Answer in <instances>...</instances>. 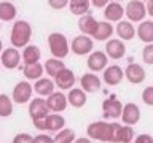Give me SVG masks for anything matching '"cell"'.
<instances>
[{
	"label": "cell",
	"mask_w": 153,
	"mask_h": 143,
	"mask_svg": "<svg viewBox=\"0 0 153 143\" xmlns=\"http://www.w3.org/2000/svg\"><path fill=\"white\" fill-rule=\"evenodd\" d=\"M32 37V27L27 21H16L13 24L10 41L14 48H24L29 45Z\"/></svg>",
	"instance_id": "obj_1"
},
{
	"label": "cell",
	"mask_w": 153,
	"mask_h": 143,
	"mask_svg": "<svg viewBox=\"0 0 153 143\" xmlns=\"http://www.w3.org/2000/svg\"><path fill=\"white\" fill-rule=\"evenodd\" d=\"M48 46H50L53 57H57V59H64L69 54V49H70L65 35H62L59 32H54V33L48 35Z\"/></svg>",
	"instance_id": "obj_2"
},
{
	"label": "cell",
	"mask_w": 153,
	"mask_h": 143,
	"mask_svg": "<svg viewBox=\"0 0 153 143\" xmlns=\"http://www.w3.org/2000/svg\"><path fill=\"white\" fill-rule=\"evenodd\" d=\"M93 48H94V43H93V38L89 35H78L75 37L70 43V49L74 54L76 56H85V54H89L93 52Z\"/></svg>",
	"instance_id": "obj_3"
},
{
	"label": "cell",
	"mask_w": 153,
	"mask_h": 143,
	"mask_svg": "<svg viewBox=\"0 0 153 143\" xmlns=\"http://www.w3.org/2000/svg\"><path fill=\"white\" fill-rule=\"evenodd\" d=\"M123 107L124 105H121V102L115 97V95H112L110 99H105L102 102V111H104V118L107 119H117L121 116L123 113Z\"/></svg>",
	"instance_id": "obj_4"
},
{
	"label": "cell",
	"mask_w": 153,
	"mask_h": 143,
	"mask_svg": "<svg viewBox=\"0 0 153 143\" xmlns=\"http://www.w3.org/2000/svg\"><path fill=\"white\" fill-rule=\"evenodd\" d=\"M51 110L48 108L46 99H32L30 103H29V114H30L32 121L35 119H45L48 114H50Z\"/></svg>",
	"instance_id": "obj_5"
},
{
	"label": "cell",
	"mask_w": 153,
	"mask_h": 143,
	"mask_svg": "<svg viewBox=\"0 0 153 143\" xmlns=\"http://www.w3.org/2000/svg\"><path fill=\"white\" fill-rule=\"evenodd\" d=\"M124 10H126V16L129 18V21L134 22H142L147 14V7L142 3V0H132Z\"/></svg>",
	"instance_id": "obj_6"
},
{
	"label": "cell",
	"mask_w": 153,
	"mask_h": 143,
	"mask_svg": "<svg viewBox=\"0 0 153 143\" xmlns=\"http://www.w3.org/2000/svg\"><path fill=\"white\" fill-rule=\"evenodd\" d=\"M21 59H22V56L19 54V51L13 46V48H7V49H3V51H2V57H0V62H2V65L5 67V69L13 70V69H16V67L19 65Z\"/></svg>",
	"instance_id": "obj_7"
},
{
	"label": "cell",
	"mask_w": 153,
	"mask_h": 143,
	"mask_svg": "<svg viewBox=\"0 0 153 143\" xmlns=\"http://www.w3.org/2000/svg\"><path fill=\"white\" fill-rule=\"evenodd\" d=\"M32 99V86L27 81H19L13 89V102L27 103Z\"/></svg>",
	"instance_id": "obj_8"
},
{
	"label": "cell",
	"mask_w": 153,
	"mask_h": 143,
	"mask_svg": "<svg viewBox=\"0 0 153 143\" xmlns=\"http://www.w3.org/2000/svg\"><path fill=\"white\" fill-rule=\"evenodd\" d=\"M108 62V56L105 51H94L88 57V69L91 72H102L105 70Z\"/></svg>",
	"instance_id": "obj_9"
},
{
	"label": "cell",
	"mask_w": 153,
	"mask_h": 143,
	"mask_svg": "<svg viewBox=\"0 0 153 143\" xmlns=\"http://www.w3.org/2000/svg\"><path fill=\"white\" fill-rule=\"evenodd\" d=\"M46 103H48V108H50L53 113H59V111H64L67 108L69 99H67V95H64L62 92H53L46 97Z\"/></svg>",
	"instance_id": "obj_10"
},
{
	"label": "cell",
	"mask_w": 153,
	"mask_h": 143,
	"mask_svg": "<svg viewBox=\"0 0 153 143\" xmlns=\"http://www.w3.org/2000/svg\"><path fill=\"white\" fill-rule=\"evenodd\" d=\"M105 52L110 59H121V57L126 54V46L121 38H113V40H108L107 45H105Z\"/></svg>",
	"instance_id": "obj_11"
},
{
	"label": "cell",
	"mask_w": 153,
	"mask_h": 143,
	"mask_svg": "<svg viewBox=\"0 0 153 143\" xmlns=\"http://www.w3.org/2000/svg\"><path fill=\"white\" fill-rule=\"evenodd\" d=\"M124 78V70L120 65H108L104 70V81L108 86H117Z\"/></svg>",
	"instance_id": "obj_12"
},
{
	"label": "cell",
	"mask_w": 153,
	"mask_h": 143,
	"mask_svg": "<svg viewBox=\"0 0 153 143\" xmlns=\"http://www.w3.org/2000/svg\"><path fill=\"white\" fill-rule=\"evenodd\" d=\"M121 119H123L124 124H128V126H134V124H137L139 119H140V108H139L136 103H132V102L126 103L123 107Z\"/></svg>",
	"instance_id": "obj_13"
},
{
	"label": "cell",
	"mask_w": 153,
	"mask_h": 143,
	"mask_svg": "<svg viewBox=\"0 0 153 143\" xmlns=\"http://www.w3.org/2000/svg\"><path fill=\"white\" fill-rule=\"evenodd\" d=\"M124 76L128 78L129 83L132 84H140L143 80H145V70H143V67L140 64H136V62H131L126 70H124Z\"/></svg>",
	"instance_id": "obj_14"
},
{
	"label": "cell",
	"mask_w": 153,
	"mask_h": 143,
	"mask_svg": "<svg viewBox=\"0 0 153 143\" xmlns=\"http://www.w3.org/2000/svg\"><path fill=\"white\" fill-rule=\"evenodd\" d=\"M54 83L59 89H72V86L75 84V73L65 67L54 76Z\"/></svg>",
	"instance_id": "obj_15"
},
{
	"label": "cell",
	"mask_w": 153,
	"mask_h": 143,
	"mask_svg": "<svg viewBox=\"0 0 153 143\" xmlns=\"http://www.w3.org/2000/svg\"><path fill=\"white\" fill-rule=\"evenodd\" d=\"M107 127H108V122H105V121H94V122H91L89 126H88L86 133H88V137L93 138V140L105 142Z\"/></svg>",
	"instance_id": "obj_16"
},
{
	"label": "cell",
	"mask_w": 153,
	"mask_h": 143,
	"mask_svg": "<svg viewBox=\"0 0 153 143\" xmlns=\"http://www.w3.org/2000/svg\"><path fill=\"white\" fill-rule=\"evenodd\" d=\"M124 13H126V10H124L118 2L108 3L107 7H105V10H104V16H105V19H107L108 22H118V21H121V18H123Z\"/></svg>",
	"instance_id": "obj_17"
},
{
	"label": "cell",
	"mask_w": 153,
	"mask_h": 143,
	"mask_svg": "<svg viewBox=\"0 0 153 143\" xmlns=\"http://www.w3.org/2000/svg\"><path fill=\"white\" fill-rule=\"evenodd\" d=\"M86 91L81 89V88H72L69 89V95H67V99H69V103L72 105L74 108H81L86 105V100H88V97H86Z\"/></svg>",
	"instance_id": "obj_18"
},
{
	"label": "cell",
	"mask_w": 153,
	"mask_h": 143,
	"mask_svg": "<svg viewBox=\"0 0 153 143\" xmlns=\"http://www.w3.org/2000/svg\"><path fill=\"white\" fill-rule=\"evenodd\" d=\"M54 86L56 83L50 78H40L35 81V84H33V91L40 95V97H48L50 94L54 92Z\"/></svg>",
	"instance_id": "obj_19"
},
{
	"label": "cell",
	"mask_w": 153,
	"mask_h": 143,
	"mask_svg": "<svg viewBox=\"0 0 153 143\" xmlns=\"http://www.w3.org/2000/svg\"><path fill=\"white\" fill-rule=\"evenodd\" d=\"M80 84L86 92H96L100 89V78L94 73H85L80 80Z\"/></svg>",
	"instance_id": "obj_20"
},
{
	"label": "cell",
	"mask_w": 153,
	"mask_h": 143,
	"mask_svg": "<svg viewBox=\"0 0 153 143\" xmlns=\"http://www.w3.org/2000/svg\"><path fill=\"white\" fill-rule=\"evenodd\" d=\"M97 24H99V21H96L91 14H83V16H80V19H78V29H80L81 33H85V35H93L96 32Z\"/></svg>",
	"instance_id": "obj_21"
},
{
	"label": "cell",
	"mask_w": 153,
	"mask_h": 143,
	"mask_svg": "<svg viewBox=\"0 0 153 143\" xmlns=\"http://www.w3.org/2000/svg\"><path fill=\"white\" fill-rule=\"evenodd\" d=\"M65 127V119L59 113H50L46 116V130L50 132H59Z\"/></svg>",
	"instance_id": "obj_22"
},
{
	"label": "cell",
	"mask_w": 153,
	"mask_h": 143,
	"mask_svg": "<svg viewBox=\"0 0 153 143\" xmlns=\"http://www.w3.org/2000/svg\"><path fill=\"white\" fill-rule=\"evenodd\" d=\"M137 37L143 43H153V21H142L139 24Z\"/></svg>",
	"instance_id": "obj_23"
},
{
	"label": "cell",
	"mask_w": 153,
	"mask_h": 143,
	"mask_svg": "<svg viewBox=\"0 0 153 143\" xmlns=\"http://www.w3.org/2000/svg\"><path fill=\"white\" fill-rule=\"evenodd\" d=\"M117 33L121 40H132L134 35H137V30L129 21H120L117 26Z\"/></svg>",
	"instance_id": "obj_24"
},
{
	"label": "cell",
	"mask_w": 153,
	"mask_h": 143,
	"mask_svg": "<svg viewBox=\"0 0 153 143\" xmlns=\"http://www.w3.org/2000/svg\"><path fill=\"white\" fill-rule=\"evenodd\" d=\"M113 33V27L110 22H99L97 27H96V32L93 33V38L97 41H105L112 37Z\"/></svg>",
	"instance_id": "obj_25"
},
{
	"label": "cell",
	"mask_w": 153,
	"mask_h": 143,
	"mask_svg": "<svg viewBox=\"0 0 153 143\" xmlns=\"http://www.w3.org/2000/svg\"><path fill=\"white\" fill-rule=\"evenodd\" d=\"M91 7V0H70L69 2V10L72 14H76V16H83V14H88Z\"/></svg>",
	"instance_id": "obj_26"
},
{
	"label": "cell",
	"mask_w": 153,
	"mask_h": 143,
	"mask_svg": "<svg viewBox=\"0 0 153 143\" xmlns=\"http://www.w3.org/2000/svg\"><path fill=\"white\" fill-rule=\"evenodd\" d=\"M43 72H45V67H43L40 62H35V64H26L24 65V76L27 80H40Z\"/></svg>",
	"instance_id": "obj_27"
},
{
	"label": "cell",
	"mask_w": 153,
	"mask_h": 143,
	"mask_svg": "<svg viewBox=\"0 0 153 143\" xmlns=\"http://www.w3.org/2000/svg\"><path fill=\"white\" fill-rule=\"evenodd\" d=\"M42 52L38 49V46L35 45H27L22 51V60L24 64H35V62L40 60Z\"/></svg>",
	"instance_id": "obj_28"
},
{
	"label": "cell",
	"mask_w": 153,
	"mask_h": 143,
	"mask_svg": "<svg viewBox=\"0 0 153 143\" xmlns=\"http://www.w3.org/2000/svg\"><path fill=\"white\" fill-rule=\"evenodd\" d=\"M16 7H14L13 3H10L8 0H5V2L0 3V21H13L14 18H16Z\"/></svg>",
	"instance_id": "obj_29"
},
{
	"label": "cell",
	"mask_w": 153,
	"mask_h": 143,
	"mask_svg": "<svg viewBox=\"0 0 153 143\" xmlns=\"http://www.w3.org/2000/svg\"><path fill=\"white\" fill-rule=\"evenodd\" d=\"M45 72L50 76H53V78H54V76L59 73V72L62 70V69H65V65H64V62H62L61 59H57V57H53V59H48L46 62H45Z\"/></svg>",
	"instance_id": "obj_30"
},
{
	"label": "cell",
	"mask_w": 153,
	"mask_h": 143,
	"mask_svg": "<svg viewBox=\"0 0 153 143\" xmlns=\"http://www.w3.org/2000/svg\"><path fill=\"white\" fill-rule=\"evenodd\" d=\"M13 113V102L7 94H0V118H8Z\"/></svg>",
	"instance_id": "obj_31"
},
{
	"label": "cell",
	"mask_w": 153,
	"mask_h": 143,
	"mask_svg": "<svg viewBox=\"0 0 153 143\" xmlns=\"http://www.w3.org/2000/svg\"><path fill=\"white\" fill-rule=\"evenodd\" d=\"M120 129L121 124L118 122H110L107 127V133H105V142L110 143H118V137H120Z\"/></svg>",
	"instance_id": "obj_32"
},
{
	"label": "cell",
	"mask_w": 153,
	"mask_h": 143,
	"mask_svg": "<svg viewBox=\"0 0 153 143\" xmlns=\"http://www.w3.org/2000/svg\"><path fill=\"white\" fill-rule=\"evenodd\" d=\"M75 142V132L72 129H61L54 137V143H74Z\"/></svg>",
	"instance_id": "obj_33"
},
{
	"label": "cell",
	"mask_w": 153,
	"mask_h": 143,
	"mask_svg": "<svg viewBox=\"0 0 153 143\" xmlns=\"http://www.w3.org/2000/svg\"><path fill=\"white\" fill-rule=\"evenodd\" d=\"M134 138V129L132 126H128L124 124L120 129V137H118V143H131Z\"/></svg>",
	"instance_id": "obj_34"
},
{
	"label": "cell",
	"mask_w": 153,
	"mask_h": 143,
	"mask_svg": "<svg viewBox=\"0 0 153 143\" xmlns=\"http://www.w3.org/2000/svg\"><path fill=\"white\" fill-rule=\"evenodd\" d=\"M142 59L145 64L153 65V43H147V46L142 51Z\"/></svg>",
	"instance_id": "obj_35"
},
{
	"label": "cell",
	"mask_w": 153,
	"mask_h": 143,
	"mask_svg": "<svg viewBox=\"0 0 153 143\" xmlns=\"http://www.w3.org/2000/svg\"><path fill=\"white\" fill-rule=\"evenodd\" d=\"M142 100L148 107H153V86H147L142 91Z\"/></svg>",
	"instance_id": "obj_36"
},
{
	"label": "cell",
	"mask_w": 153,
	"mask_h": 143,
	"mask_svg": "<svg viewBox=\"0 0 153 143\" xmlns=\"http://www.w3.org/2000/svg\"><path fill=\"white\" fill-rule=\"evenodd\" d=\"M13 143H33V137L30 135V133L21 132L13 138Z\"/></svg>",
	"instance_id": "obj_37"
},
{
	"label": "cell",
	"mask_w": 153,
	"mask_h": 143,
	"mask_svg": "<svg viewBox=\"0 0 153 143\" xmlns=\"http://www.w3.org/2000/svg\"><path fill=\"white\" fill-rule=\"evenodd\" d=\"M70 0H48V5L53 8V10H62L69 5Z\"/></svg>",
	"instance_id": "obj_38"
},
{
	"label": "cell",
	"mask_w": 153,
	"mask_h": 143,
	"mask_svg": "<svg viewBox=\"0 0 153 143\" xmlns=\"http://www.w3.org/2000/svg\"><path fill=\"white\" fill-rule=\"evenodd\" d=\"M33 143H54V138H51L46 133H40V135L33 137Z\"/></svg>",
	"instance_id": "obj_39"
},
{
	"label": "cell",
	"mask_w": 153,
	"mask_h": 143,
	"mask_svg": "<svg viewBox=\"0 0 153 143\" xmlns=\"http://www.w3.org/2000/svg\"><path fill=\"white\" fill-rule=\"evenodd\" d=\"M134 143H153V137L148 135V133H142V135L136 137Z\"/></svg>",
	"instance_id": "obj_40"
},
{
	"label": "cell",
	"mask_w": 153,
	"mask_h": 143,
	"mask_svg": "<svg viewBox=\"0 0 153 143\" xmlns=\"http://www.w3.org/2000/svg\"><path fill=\"white\" fill-rule=\"evenodd\" d=\"M33 126H35V129H38V130H46V118L45 119H35V121H33Z\"/></svg>",
	"instance_id": "obj_41"
},
{
	"label": "cell",
	"mask_w": 153,
	"mask_h": 143,
	"mask_svg": "<svg viewBox=\"0 0 153 143\" xmlns=\"http://www.w3.org/2000/svg\"><path fill=\"white\" fill-rule=\"evenodd\" d=\"M91 5H94L96 8H105L108 5V0H91Z\"/></svg>",
	"instance_id": "obj_42"
},
{
	"label": "cell",
	"mask_w": 153,
	"mask_h": 143,
	"mask_svg": "<svg viewBox=\"0 0 153 143\" xmlns=\"http://www.w3.org/2000/svg\"><path fill=\"white\" fill-rule=\"evenodd\" d=\"M74 143H91V138H88V137H81V138H76Z\"/></svg>",
	"instance_id": "obj_43"
},
{
	"label": "cell",
	"mask_w": 153,
	"mask_h": 143,
	"mask_svg": "<svg viewBox=\"0 0 153 143\" xmlns=\"http://www.w3.org/2000/svg\"><path fill=\"white\" fill-rule=\"evenodd\" d=\"M147 13L153 18V0H150V2H148V5H147Z\"/></svg>",
	"instance_id": "obj_44"
},
{
	"label": "cell",
	"mask_w": 153,
	"mask_h": 143,
	"mask_svg": "<svg viewBox=\"0 0 153 143\" xmlns=\"http://www.w3.org/2000/svg\"><path fill=\"white\" fill-rule=\"evenodd\" d=\"M3 51V45H2V40H0V52Z\"/></svg>",
	"instance_id": "obj_45"
},
{
	"label": "cell",
	"mask_w": 153,
	"mask_h": 143,
	"mask_svg": "<svg viewBox=\"0 0 153 143\" xmlns=\"http://www.w3.org/2000/svg\"><path fill=\"white\" fill-rule=\"evenodd\" d=\"M115 2H123V0H115Z\"/></svg>",
	"instance_id": "obj_46"
}]
</instances>
